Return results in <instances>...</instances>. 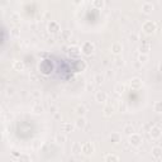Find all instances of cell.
I'll return each instance as SVG.
<instances>
[{"mask_svg":"<svg viewBox=\"0 0 162 162\" xmlns=\"http://www.w3.org/2000/svg\"><path fill=\"white\" fill-rule=\"evenodd\" d=\"M142 30H143V33H146V34H153L154 32L157 30V24L153 20H147V22L143 23Z\"/></svg>","mask_w":162,"mask_h":162,"instance_id":"1","label":"cell"},{"mask_svg":"<svg viewBox=\"0 0 162 162\" xmlns=\"http://www.w3.org/2000/svg\"><path fill=\"white\" fill-rule=\"evenodd\" d=\"M143 142V137L138 133H133L131 136H128V143L132 147H139Z\"/></svg>","mask_w":162,"mask_h":162,"instance_id":"2","label":"cell"},{"mask_svg":"<svg viewBox=\"0 0 162 162\" xmlns=\"http://www.w3.org/2000/svg\"><path fill=\"white\" fill-rule=\"evenodd\" d=\"M53 70V66L52 63L50 62V60H43L41 63H39V71L43 74V75H50Z\"/></svg>","mask_w":162,"mask_h":162,"instance_id":"3","label":"cell"},{"mask_svg":"<svg viewBox=\"0 0 162 162\" xmlns=\"http://www.w3.org/2000/svg\"><path fill=\"white\" fill-rule=\"evenodd\" d=\"M94 51H95V46H94L92 42H84V43H82V46H81V52H82V55H85V56H91V55L94 53Z\"/></svg>","mask_w":162,"mask_h":162,"instance_id":"4","label":"cell"},{"mask_svg":"<svg viewBox=\"0 0 162 162\" xmlns=\"http://www.w3.org/2000/svg\"><path fill=\"white\" fill-rule=\"evenodd\" d=\"M47 30H48V33H51V34H57L58 32L61 30V25H60L58 22L51 20L48 23V25H47Z\"/></svg>","mask_w":162,"mask_h":162,"instance_id":"5","label":"cell"},{"mask_svg":"<svg viewBox=\"0 0 162 162\" xmlns=\"http://www.w3.org/2000/svg\"><path fill=\"white\" fill-rule=\"evenodd\" d=\"M148 133H149V136H151V138H152V139H158V138L161 137V134H162V131H161V128H159V127H157V125H152V127H151V129L148 131Z\"/></svg>","mask_w":162,"mask_h":162,"instance_id":"6","label":"cell"},{"mask_svg":"<svg viewBox=\"0 0 162 162\" xmlns=\"http://www.w3.org/2000/svg\"><path fill=\"white\" fill-rule=\"evenodd\" d=\"M67 53H69V56L72 57V58H79V56H80L82 52H81V48H80V47H77V46H71V47L67 48Z\"/></svg>","mask_w":162,"mask_h":162,"instance_id":"7","label":"cell"},{"mask_svg":"<svg viewBox=\"0 0 162 162\" xmlns=\"http://www.w3.org/2000/svg\"><path fill=\"white\" fill-rule=\"evenodd\" d=\"M94 151H95V148H94V144L91 142H85L82 144V153L85 156H91L94 153Z\"/></svg>","mask_w":162,"mask_h":162,"instance_id":"8","label":"cell"},{"mask_svg":"<svg viewBox=\"0 0 162 162\" xmlns=\"http://www.w3.org/2000/svg\"><path fill=\"white\" fill-rule=\"evenodd\" d=\"M95 100L98 103H105L108 100V94L105 91H102V90L96 91L95 92Z\"/></svg>","mask_w":162,"mask_h":162,"instance_id":"9","label":"cell"},{"mask_svg":"<svg viewBox=\"0 0 162 162\" xmlns=\"http://www.w3.org/2000/svg\"><path fill=\"white\" fill-rule=\"evenodd\" d=\"M129 85H131V87H132L133 90H139V89L143 86V81H142V79H139V77H133V79L131 80V82H129Z\"/></svg>","mask_w":162,"mask_h":162,"instance_id":"10","label":"cell"},{"mask_svg":"<svg viewBox=\"0 0 162 162\" xmlns=\"http://www.w3.org/2000/svg\"><path fill=\"white\" fill-rule=\"evenodd\" d=\"M75 128H76V127H75L74 124L65 122V123H62V125H61V131H62L63 133H71V132H74Z\"/></svg>","mask_w":162,"mask_h":162,"instance_id":"11","label":"cell"},{"mask_svg":"<svg viewBox=\"0 0 162 162\" xmlns=\"http://www.w3.org/2000/svg\"><path fill=\"white\" fill-rule=\"evenodd\" d=\"M43 112H44V108H43V105H42L41 103H34L33 105H32V113H33V114L39 115V114H42Z\"/></svg>","mask_w":162,"mask_h":162,"instance_id":"12","label":"cell"},{"mask_svg":"<svg viewBox=\"0 0 162 162\" xmlns=\"http://www.w3.org/2000/svg\"><path fill=\"white\" fill-rule=\"evenodd\" d=\"M86 124H87V122H86L85 117H77V119H76V122H75V127H76L77 129H85Z\"/></svg>","mask_w":162,"mask_h":162,"instance_id":"13","label":"cell"},{"mask_svg":"<svg viewBox=\"0 0 162 162\" xmlns=\"http://www.w3.org/2000/svg\"><path fill=\"white\" fill-rule=\"evenodd\" d=\"M152 157L153 158H156V159H159V158H162V147H159V146H154V147H152Z\"/></svg>","mask_w":162,"mask_h":162,"instance_id":"14","label":"cell"},{"mask_svg":"<svg viewBox=\"0 0 162 162\" xmlns=\"http://www.w3.org/2000/svg\"><path fill=\"white\" fill-rule=\"evenodd\" d=\"M142 13L143 14H146V15H149V14H152V12H153V5L151 4V3H143L142 4Z\"/></svg>","mask_w":162,"mask_h":162,"instance_id":"15","label":"cell"},{"mask_svg":"<svg viewBox=\"0 0 162 162\" xmlns=\"http://www.w3.org/2000/svg\"><path fill=\"white\" fill-rule=\"evenodd\" d=\"M122 51H123V46H122V43H119V42H115V43H113L112 44V53L113 55H120L122 53Z\"/></svg>","mask_w":162,"mask_h":162,"instance_id":"16","label":"cell"},{"mask_svg":"<svg viewBox=\"0 0 162 162\" xmlns=\"http://www.w3.org/2000/svg\"><path fill=\"white\" fill-rule=\"evenodd\" d=\"M75 70L76 71H85L86 70V62L84 60H77L75 63Z\"/></svg>","mask_w":162,"mask_h":162,"instance_id":"17","label":"cell"},{"mask_svg":"<svg viewBox=\"0 0 162 162\" xmlns=\"http://www.w3.org/2000/svg\"><path fill=\"white\" fill-rule=\"evenodd\" d=\"M86 112H87V109H86V107L82 105V104H80V105H77V107L75 108V113H76L77 117H85Z\"/></svg>","mask_w":162,"mask_h":162,"instance_id":"18","label":"cell"},{"mask_svg":"<svg viewBox=\"0 0 162 162\" xmlns=\"http://www.w3.org/2000/svg\"><path fill=\"white\" fill-rule=\"evenodd\" d=\"M138 51H139V53H146V55H148V52L151 51V44H149L148 42H143V43L138 47Z\"/></svg>","mask_w":162,"mask_h":162,"instance_id":"19","label":"cell"},{"mask_svg":"<svg viewBox=\"0 0 162 162\" xmlns=\"http://www.w3.org/2000/svg\"><path fill=\"white\" fill-rule=\"evenodd\" d=\"M13 69H14L15 71H24L25 65H24L23 61H14V62H13Z\"/></svg>","mask_w":162,"mask_h":162,"instance_id":"20","label":"cell"},{"mask_svg":"<svg viewBox=\"0 0 162 162\" xmlns=\"http://www.w3.org/2000/svg\"><path fill=\"white\" fill-rule=\"evenodd\" d=\"M120 134L119 133H112L110 136H109V142L112 143V144H118L119 142H120Z\"/></svg>","mask_w":162,"mask_h":162,"instance_id":"21","label":"cell"},{"mask_svg":"<svg viewBox=\"0 0 162 162\" xmlns=\"http://www.w3.org/2000/svg\"><path fill=\"white\" fill-rule=\"evenodd\" d=\"M55 141H56V143H58V144H63V143H66L67 137H66V134H65V133H58V134L56 136Z\"/></svg>","mask_w":162,"mask_h":162,"instance_id":"22","label":"cell"},{"mask_svg":"<svg viewBox=\"0 0 162 162\" xmlns=\"http://www.w3.org/2000/svg\"><path fill=\"white\" fill-rule=\"evenodd\" d=\"M123 132H124V134H127V136H131V134L134 133V127H133L132 124H125V125L123 127Z\"/></svg>","mask_w":162,"mask_h":162,"instance_id":"23","label":"cell"},{"mask_svg":"<svg viewBox=\"0 0 162 162\" xmlns=\"http://www.w3.org/2000/svg\"><path fill=\"white\" fill-rule=\"evenodd\" d=\"M94 82L96 84V85H100V84H103L104 82V80H105V75L104 74H96V75H94Z\"/></svg>","mask_w":162,"mask_h":162,"instance_id":"24","label":"cell"},{"mask_svg":"<svg viewBox=\"0 0 162 162\" xmlns=\"http://www.w3.org/2000/svg\"><path fill=\"white\" fill-rule=\"evenodd\" d=\"M124 91H125V86H124V84L118 82V84L114 86V92H115L117 95H122Z\"/></svg>","mask_w":162,"mask_h":162,"instance_id":"25","label":"cell"},{"mask_svg":"<svg viewBox=\"0 0 162 162\" xmlns=\"http://www.w3.org/2000/svg\"><path fill=\"white\" fill-rule=\"evenodd\" d=\"M71 152L75 153V154H79V153H82V146L79 143V142H75L71 147Z\"/></svg>","mask_w":162,"mask_h":162,"instance_id":"26","label":"cell"},{"mask_svg":"<svg viewBox=\"0 0 162 162\" xmlns=\"http://www.w3.org/2000/svg\"><path fill=\"white\" fill-rule=\"evenodd\" d=\"M103 112H104V115H105V117H112V115H113V113H114V107H113V105H110V104H108V105H105V107H104Z\"/></svg>","mask_w":162,"mask_h":162,"instance_id":"27","label":"cell"},{"mask_svg":"<svg viewBox=\"0 0 162 162\" xmlns=\"http://www.w3.org/2000/svg\"><path fill=\"white\" fill-rule=\"evenodd\" d=\"M104 161H105V162H117V161H119V157H118L117 154L109 153V154H107V156L104 157Z\"/></svg>","mask_w":162,"mask_h":162,"instance_id":"28","label":"cell"},{"mask_svg":"<svg viewBox=\"0 0 162 162\" xmlns=\"http://www.w3.org/2000/svg\"><path fill=\"white\" fill-rule=\"evenodd\" d=\"M104 0H92V7L95 9H103L104 8Z\"/></svg>","mask_w":162,"mask_h":162,"instance_id":"29","label":"cell"},{"mask_svg":"<svg viewBox=\"0 0 162 162\" xmlns=\"http://www.w3.org/2000/svg\"><path fill=\"white\" fill-rule=\"evenodd\" d=\"M15 92H17V90H15L14 86H8V87L5 89V95L8 96V98H12V96H14Z\"/></svg>","mask_w":162,"mask_h":162,"instance_id":"30","label":"cell"},{"mask_svg":"<svg viewBox=\"0 0 162 162\" xmlns=\"http://www.w3.org/2000/svg\"><path fill=\"white\" fill-rule=\"evenodd\" d=\"M148 58H149V57H148V55H146V53H139L137 60H138L141 63H143V65H144V63H147V62H148Z\"/></svg>","mask_w":162,"mask_h":162,"instance_id":"31","label":"cell"},{"mask_svg":"<svg viewBox=\"0 0 162 162\" xmlns=\"http://www.w3.org/2000/svg\"><path fill=\"white\" fill-rule=\"evenodd\" d=\"M41 96H42V94H41V91H38V90H34V91H32V92H30V98H32V99H34V100L41 99Z\"/></svg>","mask_w":162,"mask_h":162,"instance_id":"32","label":"cell"},{"mask_svg":"<svg viewBox=\"0 0 162 162\" xmlns=\"http://www.w3.org/2000/svg\"><path fill=\"white\" fill-rule=\"evenodd\" d=\"M153 109H154L156 113H162V100L156 102L154 105H153Z\"/></svg>","mask_w":162,"mask_h":162,"instance_id":"33","label":"cell"},{"mask_svg":"<svg viewBox=\"0 0 162 162\" xmlns=\"http://www.w3.org/2000/svg\"><path fill=\"white\" fill-rule=\"evenodd\" d=\"M10 36L12 37H15V38H18L19 36H20V30H19V28H13L12 30H10Z\"/></svg>","mask_w":162,"mask_h":162,"instance_id":"34","label":"cell"},{"mask_svg":"<svg viewBox=\"0 0 162 162\" xmlns=\"http://www.w3.org/2000/svg\"><path fill=\"white\" fill-rule=\"evenodd\" d=\"M10 20L14 22V23H18V22H20V15L18 13H12L10 14Z\"/></svg>","mask_w":162,"mask_h":162,"instance_id":"35","label":"cell"},{"mask_svg":"<svg viewBox=\"0 0 162 162\" xmlns=\"http://www.w3.org/2000/svg\"><path fill=\"white\" fill-rule=\"evenodd\" d=\"M18 161H20V162H29V161H32V158L28 156V154H19V157H18Z\"/></svg>","mask_w":162,"mask_h":162,"instance_id":"36","label":"cell"},{"mask_svg":"<svg viewBox=\"0 0 162 162\" xmlns=\"http://www.w3.org/2000/svg\"><path fill=\"white\" fill-rule=\"evenodd\" d=\"M62 36H63V39H70L71 38V30H63Z\"/></svg>","mask_w":162,"mask_h":162,"instance_id":"37","label":"cell"},{"mask_svg":"<svg viewBox=\"0 0 162 162\" xmlns=\"http://www.w3.org/2000/svg\"><path fill=\"white\" fill-rule=\"evenodd\" d=\"M115 65L118 67H122V66H124V60L123 58H120V57H118L117 60H115Z\"/></svg>","mask_w":162,"mask_h":162,"instance_id":"38","label":"cell"},{"mask_svg":"<svg viewBox=\"0 0 162 162\" xmlns=\"http://www.w3.org/2000/svg\"><path fill=\"white\" fill-rule=\"evenodd\" d=\"M138 38H139V37H138V34H137V33H132L131 36H129V39H131V42H137V41H138Z\"/></svg>","mask_w":162,"mask_h":162,"instance_id":"39","label":"cell"},{"mask_svg":"<svg viewBox=\"0 0 162 162\" xmlns=\"http://www.w3.org/2000/svg\"><path fill=\"white\" fill-rule=\"evenodd\" d=\"M142 65H143V63H141V62L137 60V61L134 62L133 66H134V69H136V70H141V69H142Z\"/></svg>","mask_w":162,"mask_h":162,"instance_id":"40","label":"cell"},{"mask_svg":"<svg viewBox=\"0 0 162 162\" xmlns=\"http://www.w3.org/2000/svg\"><path fill=\"white\" fill-rule=\"evenodd\" d=\"M50 112H51L52 114L57 113V107H56V105H51V107H50Z\"/></svg>","mask_w":162,"mask_h":162,"instance_id":"41","label":"cell"},{"mask_svg":"<svg viewBox=\"0 0 162 162\" xmlns=\"http://www.w3.org/2000/svg\"><path fill=\"white\" fill-rule=\"evenodd\" d=\"M53 118H55L56 120H61V118H62V117H61V113H60V112L55 113V114H53Z\"/></svg>","mask_w":162,"mask_h":162,"instance_id":"42","label":"cell"},{"mask_svg":"<svg viewBox=\"0 0 162 162\" xmlns=\"http://www.w3.org/2000/svg\"><path fill=\"white\" fill-rule=\"evenodd\" d=\"M119 110H120V112H125V110H127V105H125L124 103H122V104L119 105Z\"/></svg>","mask_w":162,"mask_h":162,"instance_id":"43","label":"cell"},{"mask_svg":"<svg viewBox=\"0 0 162 162\" xmlns=\"http://www.w3.org/2000/svg\"><path fill=\"white\" fill-rule=\"evenodd\" d=\"M71 2L75 4V5H81L84 3V0H71Z\"/></svg>","mask_w":162,"mask_h":162,"instance_id":"44","label":"cell"},{"mask_svg":"<svg viewBox=\"0 0 162 162\" xmlns=\"http://www.w3.org/2000/svg\"><path fill=\"white\" fill-rule=\"evenodd\" d=\"M39 144H42L39 141H34V142H33V148H36V149L39 148Z\"/></svg>","mask_w":162,"mask_h":162,"instance_id":"45","label":"cell"},{"mask_svg":"<svg viewBox=\"0 0 162 162\" xmlns=\"http://www.w3.org/2000/svg\"><path fill=\"white\" fill-rule=\"evenodd\" d=\"M113 76H114V72L109 70V71H108V77H113Z\"/></svg>","mask_w":162,"mask_h":162,"instance_id":"46","label":"cell"},{"mask_svg":"<svg viewBox=\"0 0 162 162\" xmlns=\"http://www.w3.org/2000/svg\"><path fill=\"white\" fill-rule=\"evenodd\" d=\"M158 71H159L161 74H162V62H161V63L158 65Z\"/></svg>","mask_w":162,"mask_h":162,"instance_id":"47","label":"cell"}]
</instances>
